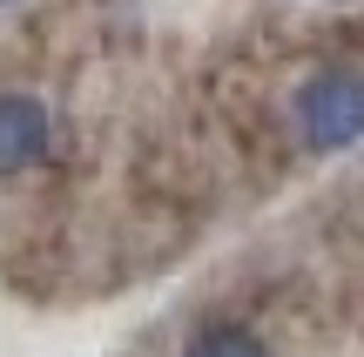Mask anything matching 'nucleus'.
Masks as SVG:
<instances>
[{
    "label": "nucleus",
    "instance_id": "nucleus-1",
    "mask_svg": "<svg viewBox=\"0 0 364 357\" xmlns=\"http://www.w3.org/2000/svg\"><path fill=\"white\" fill-rule=\"evenodd\" d=\"M297 135L317 155L364 142V67H317L297 88Z\"/></svg>",
    "mask_w": 364,
    "mask_h": 357
},
{
    "label": "nucleus",
    "instance_id": "nucleus-4",
    "mask_svg": "<svg viewBox=\"0 0 364 357\" xmlns=\"http://www.w3.org/2000/svg\"><path fill=\"white\" fill-rule=\"evenodd\" d=\"M0 7H14V0H0Z\"/></svg>",
    "mask_w": 364,
    "mask_h": 357
},
{
    "label": "nucleus",
    "instance_id": "nucleus-3",
    "mask_svg": "<svg viewBox=\"0 0 364 357\" xmlns=\"http://www.w3.org/2000/svg\"><path fill=\"white\" fill-rule=\"evenodd\" d=\"M182 357H270V344H263V337L250 331V324L216 317V324H203V331H189Z\"/></svg>",
    "mask_w": 364,
    "mask_h": 357
},
{
    "label": "nucleus",
    "instance_id": "nucleus-2",
    "mask_svg": "<svg viewBox=\"0 0 364 357\" xmlns=\"http://www.w3.org/2000/svg\"><path fill=\"white\" fill-rule=\"evenodd\" d=\"M54 142V121L41 94H0V182L7 175H27Z\"/></svg>",
    "mask_w": 364,
    "mask_h": 357
}]
</instances>
